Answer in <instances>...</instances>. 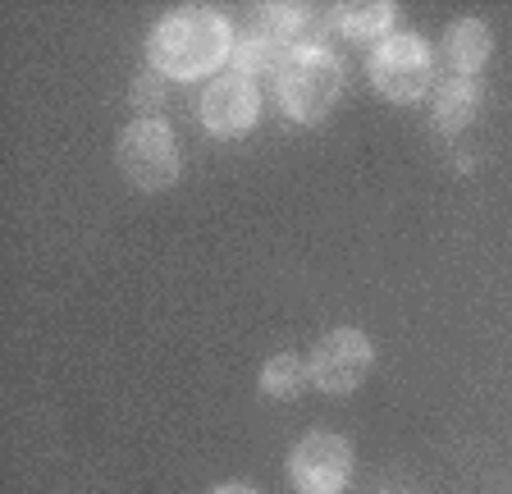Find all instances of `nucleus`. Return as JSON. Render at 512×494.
<instances>
[{
  "mask_svg": "<svg viewBox=\"0 0 512 494\" xmlns=\"http://www.w3.org/2000/svg\"><path fill=\"white\" fill-rule=\"evenodd\" d=\"M234 28L220 10L211 5H179L165 19H156L147 37V60L156 74L179 78V83H197L211 78L229 65L234 55Z\"/></svg>",
  "mask_w": 512,
  "mask_h": 494,
  "instance_id": "obj_1",
  "label": "nucleus"
},
{
  "mask_svg": "<svg viewBox=\"0 0 512 494\" xmlns=\"http://www.w3.org/2000/svg\"><path fill=\"white\" fill-rule=\"evenodd\" d=\"M343 97V65L325 46H302L275 74V101L293 124H320Z\"/></svg>",
  "mask_w": 512,
  "mask_h": 494,
  "instance_id": "obj_2",
  "label": "nucleus"
},
{
  "mask_svg": "<svg viewBox=\"0 0 512 494\" xmlns=\"http://www.w3.org/2000/svg\"><path fill=\"white\" fill-rule=\"evenodd\" d=\"M366 74H371V87L384 101L412 106L435 87V55L416 33H394L371 51Z\"/></svg>",
  "mask_w": 512,
  "mask_h": 494,
  "instance_id": "obj_3",
  "label": "nucleus"
},
{
  "mask_svg": "<svg viewBox=\"0 0 512 494\" xmlns=\"http://www.w3.org/2000/svg\"><path fill=\"white\" fill-rule=\"evenodd\" d=\"M119 170L128 174L133 188L142 193H165L179 179V142H174L170 124L165 119H133L124 133H119Z\"/></svg>",
  "mask_w": 512,
  "mask_h": 494,
  "instance_id": "obj_4",
  "label": "nucleus"
},
{
  "mask_svg": "<svg viewBox=\"0 0 512 494\" xmlns=\"http://www.w3.org/2000/svg\"><path fill=\"white\" fill-rule=\"evenodd\" d=\"M288 481L298 494H343L352 481V444L330 430H311L288 453Z\"/></svg>",
  "mask_w": 512,
  "mask_h": 494,
  "instance_id": "obj_5",
  "label": "nucleus"
},
{
  "mask_svg": "<svg viewBox=\"0 0 512 494\" xmlns=\"http://www.w3.org/2000/svg\"><path fill=\"white\" fill-rule=\"evenodd\" d=\"M375 362V344L362 330H330L320 334V344L311 348V385L325 389V394H352V389L366 380Z\"/></svg>",
  "mask_w": 512,
  "mask_h": 494,
  "instance_id": "obj_6",
  "label": "nucleus"
},
{
  "mask_svg": "<svg viewBox=\"0 0 512 494\" xmlns=\"http://www.w3.org/2000/svg\"><path fill=\"white\" fill-rule=\"evenodd\" d=\"M256 115H261V87L252 78L224 69L206 83L202 92V124L215 138H243L256 129Z\"/></svg>",
  "mask_w": 512,
  "mask_h": 494,
  "instance_id": "obj_7",
  "label": "nucleus"
},
{
  "mask_svg": "<svg viewBox=\"0 0 512 494\" xmlns=\"http://www.w3.org/2000/svg\"><path fill=\"white\" fill-rule=\"evenodd\" d=\"M330 19L352 46H371L375 51L384 37H394L398 10L389 5V0H348V5H334Z\"/></svg>",
  "mask_w": 512,
  "mask_h": 494,
  "instance_id": "obj_8",
  "label": "nucleus"
},
{
  "mask_svg": "<svg viewBox=\"0 0 512 494\" xmlns=\"http://www.w3.org/2000/svg\"><path fill=\"white\" fill-rule=\"evenodd\" d=\"M494 51V37L480 19H458L444 37V60L458 69V78H476Z\"/></svg>",
  "mask_w": 512,
  "mask_h": 494,
  "instance_id": "obj_9",
  "label": "nucleus"
},
{
  "mask_svg": "<svg viewBox=\"0 0 512 494\" xmlns=\"http://www.w3.org/2000/svg\"><path fill=\"white\" fill-rule=\"evenodd\" d=\"M256 28L275 37L284 51L320 46L316 42V14H311V5H261V10H256Z\"/></svg>",
  "mask_w": 512,
  "mask_h": 494,
  "instance_id": "obj_10",
  "label": "nucleus"
},
{
  "mask_svg": "<svg viewBox=\"0 0 512 494\" xmlns=\"http://www.w3.org/2000/svg\"><path fill=\"white\" fill-rule=\"evenodd\" d=\"M293 51H284V46L275 42V37L270 33H261V28H247L243 37H238L234 42V55H229V69H234V74H243V78H275L279 69H284V60Z\"/></svg>",
  "mask_w": 512,
  "mask_h": 494,
  "instance_id": "obj_11",
  "label": "nucleus"
},
{
  "mask_svg": "<svg viewBox=\"0 0 512 494\" xmlns=\"http://www.w3.org/2000/svg\"><path fill=\"white\" fill-rule=\"evenodd\" d=\"M476 110H480V83L476 78H453V83L439 87L435 97V129L444 138H453L476 119Z\"/></svg>",
  "mask_w": 512,
  "mask_h": 494,
  "instance_id": "obj_12",
  "label": "nucleus"
},
{
  "mask_svg": "<svg viewBox=\"0 0 512 494\" xmlns=\"http://www.w3.org/2000/svg\"><path fill=\"white\" fill-rule=\"evenodd\" d=\"M311 385V362H302L298 353H275L261 366V394L270 398H298Z\"/></svg>",
  "mask_w": 512,
  "mask_h": 494,
  "instance_id": "obj_13",
  "label": "nucleus"
},
{
  "mask_svg": "<svg viewBox=\"0 0 512 494\" xmlns=\"http://www.w3.org/2000/svg\"><path fill=\"white\" fill-rule=\"evenodd\" d=\"M160 101H165V74H156V69H151V78L142 74L138 83H133V106L142 110V119H151L147 110H156Z\"/></svg>",
  "mask_w": 512,
  "mask_h": 494,
  "instance_id": "obj_14",
  "label": "nucleus"
},
{
  "mask_svg": "<svg viewBox=\"0 0 512 494\" xmlns=\"http://www.w3.org/2000/svg\"><path fill=\"white\" fill-rule=\"evenodd\" d=\"M211 494H256V490H252V485H238V481H234V485H215Z\"/></svg>",
  "mask_w": 512,
  "mask_h": 494,
  "instance_id": "obj_15",
  "label": "nucleus"
}]
</instances>
